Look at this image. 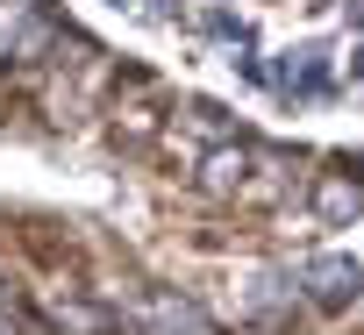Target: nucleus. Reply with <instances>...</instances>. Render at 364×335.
Wrapping results in <instances>:
<instances>
[{"label": "nucleus", "mask_w": 364, "mask_h": 335, "mask_svg": "<svg viewBox=\"0 0 364 335\" xmlns=\"http://www.w3.org/2000/svg\"><path fill=\"white\" fill-rule=\"evenodd\" d=\"M243 172H250V157H243V150H215V157H208V186H215V193L243 186Z\"/></svg>", "instance_id": "obj_5"}, {"label": "nucleus", "mask_w": 364, "mask_h": 335, "mask_svg": "<svg viewBox=\"0 0 364 335\" xmlns=\"http://www.w3.org/2000/svg\"><path fill=\"white\" fill-rule=\"evenodd\" d=\"M122 321H129L136 335H222L215 314H208L200 300H186V292H143Z\"/></svg>", "instance_id": "obj_1"}, {"label": "nucleus", "mask_w": 364, "mask_h": 335, "mask_svg": "<svg viewBox=\"0 0 364 335\" xmlns=\"http://www.w3.org/2000/svg\"><path fill=\"white\" fill-rule=\"evenodd\" d=\"M114 321L122 314H107L93 300H50V328L58 335H114Z\"/></svg>", "instance_id": "obj_3"}, {"label": "nucleus", "mask_w": 364, "mask_h": 335, "mask_svg": "<svg viewBox=\"0 0 364 335\" xmlns=\"http://www.w3.org/2000/svg\"><path fill=\"white\" fill-rule=\"evenodd\" d=\"M314 207H321V214H328V221H343V214H357V207H364V193H357V179H328V186H321V200H314Z\"/></svg>", "instance_id": "obj_4"}, {"label": "nucleus", "mask_w": 364, "mask_h": 335, "mask_svg": "<svg viewBox=\"0 0 364 335\" xmlns=\"http://www.w3.org/2000/svg\"><path fill=\"white\" fill-rule=\"evenodd\" d=\"M0 300H15V278H8V271H0Z\"/></svg>", "instance_id": "obj_6"}, {"label": "nucleus", "mask_w": 364, "mask_h": 335, "mask_svg": "<svg viewBox=\"0 0 364 335\" xmlns=\"http://www.w3.org/2000/svg\"><path fill=\"white\" fill-rule=\"evenodd\" d=\"M300 285H307V300H314V307H357V300H364V271H357V264H343V257L307 264V271H300Z\"/></svg>", "instance_id": "obj_2"}]
</instances>
